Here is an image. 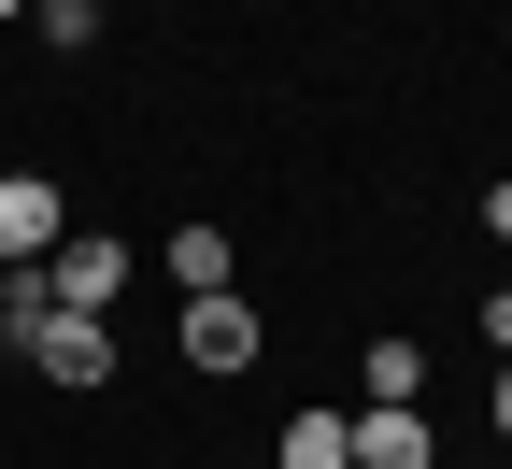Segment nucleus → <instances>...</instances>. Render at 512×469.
Returning a JSON list of instances; mask_svg holds the SVG:
<instances>
[{
    "instance_id": "nucleus-8",
    "label": "nucleus",
    "mask_w": 512,
    "mask_h": 469,
    "mask_svg": "<svg viewBox=\"0 0 512 469\" xmlns=\"http://www.w3.org/2000/svg\"><path fill=\"white\" fill-rule=\"evenodd\" d=\"M356 398H427V342H370L356 356Z\"/></svg>"
},
{
    "instance_id": "nucleus-4",
    "label": "nucleus",
    "mask_w": 512,
    "mask_h": 469,
    "mask_svg": "<svg viewBox=\"0 0 512 469\" xmlns=\"http://www.w3.org/2000/svg\"><path fill=\"white\" fill-rule=\"evenodd\" d=\"M15 356H29L43 384H72V398H100V384H114V313H43V327H29Z\"/></svg>"
},
{
    "instance_id": "nucleus-11",
    "label": "nucleus",
    "mask_w": 512,
    "mask_h": 469,
    "mask_svg": "<svg viewBox=\"0 0 512 469\" xmlns=\"http://www.w3.org/2000/svg\"><path fill=\"white\" fill-rule=\"evenodd\" d=\"M484 342H498V356H512V285H484Z\"/></svg>"
},
{
    "instance_id": "nucleus-14",
    "label": "nucleus",
    "mask_w": 512,
    "mask_h": 469,
    "mask_svg": "<svg viewBox=\"0 0 512 469\" xmlns=\"http://www.w3.org/2000/svg\"><path fill=\"white\" fill-rule=\"evenodd\" d=\"M0 15H29V0H0Z\"/></svg>"
},
{
    "instance_id": "nucleus-5",
    "label": "nucleus",
    "mask_w": 512,
    "mask_h": 469,
    "mask_svg": "<svg viewBox=\"0 0 512 469\" xmlns=\"http://www.w3.org/2000/svg\"><path fill=\"white\" fill-rule=\"evenodd\" d=\"M57 242H72V199H57V171H0V271H43Z\"/></svg>"
},
{
    "instance_id": "nucleus-2",
    "label": "nucleus",
    "mask_w": 512,
    "mask_h": 469,
    "mask_svg": "<svg viewBox=\"0 0 512 469\" xmlns=\"http://www.w3.org/2000/svg\"><path fill=\"white\" fill-rule=\"evenodd\" d=\"M128 271H143V242H114V228H72V242L43 256V299H57V313H114V299H128Z\"/></svg>"
},
{
    "instance_id": "nucleus-12",
    "label": "nucleus",
    "mask_w": 512,
    "mask_h": 469,
    "mask_svg": "<svg viewBox=\"0 0 512 469\" xmlns=\"http://www.w3.org/2000/svg\"><path fill=\"white\" fill-rule=\"evenodd\" d=\"M484 228H498V242H512V171H498V185H484Z\"/></svg>"
},
{
    "instance_id": "nucleus-13",
    "label": "nucleus",
    "mask_w": 512,
    "mask_h": 469,
    "mask_svg": "<svg viewBox=\"0 0 512 469\" xmlns=\"http://www.w3.org/2000/svg\"><path fill=\"white\" fill-rule=\"evenodd\" d=\"M498 441H512V356H498Z\"/></svg>"
},
{
    "instance_id": "nucleus-3",
    "label": "nucleus",
    "mask_w": 512,
    "mask_h": 469,
    "mask_svg": "<svg viewBox=\"0 0 512 469\" xmlns=\"http://www.w3.org/2000/svg\"><path fill=\"white\" fill-rule=\"evenodd\" d=\"M342 469H441L427 398H356V413H342Z\"/></svg>"
},
{
    "instance_id": "nucleus-10",
    "label": "nucleus",
    "mask_w": 512,
    "mask_h": 469,
    "mask_svg": "<svg viewBox=\"0 0 512 469\" xmlns=\"http://www.w3.org/2000/svg\"><path fill=\"white\" fill-rule=\"evenodd\" d=\"M43 313H57V299H43V271H0V342H29Z\"/></svg>"
},
{
    "instance_id": "nucleus-15",
    "label": "nucleus",
    "mask_w": 512,
    "mask_h": 469,
    "mask_svg": "<svg viewBox=\"0 0 512 469\" xmlns=\"http://www.w3.org/2000/svg\"><path fill=\"white\" fill-rule=\"evenodd\" d=\"M29 15H43V0H29Z\"/></svg>"
},
{
    "instance_id": "nucleus-1",
    "label": "nucleus",
    "mask_w": 512,
    "mask_h": 469,
    "mask_svg": "<svg viewBox=\"0 0 512 469\" xmlns=\"http://www.w3.org/2000/svg\"><path fill=\"white\" fill-rule=\"evenodd\" d=\"M171 356L200 370V384H242L256 356H271V313H256L242 285H214V299H185V313H171Z\"/></svg>"
},
{
    "instance_id": "nucleus-9",
    "label": "nucleus",
    "mask_w": 512,
    "mask_h": 469,
    "mask_svg": "<svg viewBox=\"0 0 512 469\" xmlns=\"http://www.w3.org/2000/svg\"><path fill=\"white\" fill-rule=\"evenodd\" d=\"M29 29H43L57 57H86V43H100V0H43V15H29Z\"/></svg>"
},
{
    "instance_id": "nucleus-6",
    "label": "nucleus",
    "mask_w": 512,
    "mask_h": 469,
    "mask_svg": "<svg viewBox=\"0 0 512 469\" xmlns=\"http://www.w3.org/2000/svg\"><path fill=\"white\" fill-rule=\"evenodd\" d=\"M157 271H171V299H214V285H242V242H228V228H171Z\"/></svg>"
},
{
    "instance_id": "nucleus-7",
    "label": "nucleus",
    "mask_w": 512,
    "mask_h": 469,
    "mask_svg": "<svg viewBox=\"0 0 512 469\" xmlns=\"http://www.w3.org/2000/svg\"><path fill=\"white\" fill-rule=\"evenodd\" d=\"M271 469H342V398H299L285 441H271Z\"/></svg>"
}]
</instances>
